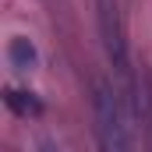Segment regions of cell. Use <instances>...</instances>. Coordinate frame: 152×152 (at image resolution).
<instances>
[{"label": "cell", "instance_id": "obj_1", "mask_svg": "<svg viewBox=\"0 0 152 152\" xmlns=\"http://www.w3.org/2000/svg\"><path fill=\"white\" fill-rule=\"evenodd\" d=\"M92 117H96V142L99 152H127V124L117 99V88H110L103 78L92 85Z\"/></svg>", "mask_w": 152, "mask_h": 152}, {"label": "cell", "instance_id": "obj_2", "mask_svg": "<svg viewBox=\"0 0 152 152\" xmlns=\"http://www.w3.org/2000/svg\"><path fill=\"white\" fill-rule=\"evenodd\" d=\"M99 32H103V46H106L110 64L124 78V85H131V60H127V42H124V28H120L117 0H99Z\"/></svg>", "mask_w": 152, "mask_h": 152}, {"label": "cell", "instance_id": "obj_3", "mask_svg": "<svg viewBox=\"0 0 152 152\" xmlns=\"http://www.w3.org/2000/svg\"><path fill=\"white\" fill-rule=\"evenodd\" d=\"M7 60H11L14 71H32V67L39 64V53H36V46H32V39L14 36L11 42H7Z\"/></svg>", "mask_w": 152, "mask_h": 152}, {"label": "cell", "instance_id": "obj_4", "mask_svg": "<svg viewBox=\"0 0 152 152\" xmlns=\"http://www.w3.org/2000/svg\"><path fill=\"white\" fill-rule=\"evenodd\" d=\"M4 103H7L18 117H39L42 113V103H39L32 92H21V88H7V92H4Z\"/></svg>", "mask_w": 152, "mask_h": 152}, {"label": "cell", "instance_id": "obj_5", "mask_svg": "<svg viewBox=\"0 0 152 152\" xmlns=\"http://www.w3.org/2000/svg\"><path fill=\"white\" fill-rule=\"evenodd\" d=\"M39 152H60V149H57L53 142H42V145H39Z\"/></svg>", "mask_w": 152, "mask_h": 152}]
</instances>
